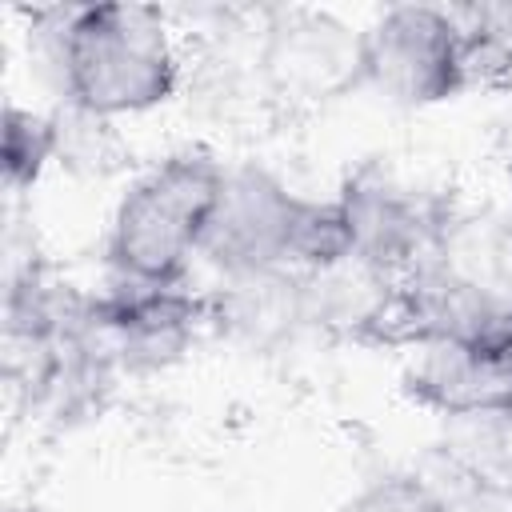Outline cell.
<instances>
[{"label":"cell","mask_w":512,"mask_h":512,"mask_svg":"<svg viewBox=\"0 0 512 512\" xmlns=\"http://www.w3.org/2000/svg\"><path fill=\"white\" fill-rule=\"evenodd\" d=\"M8 512H20V508H8Z\"/></svg>","instance_id":"14"},{"label":"cell","mask_w":512,"mask_h":512,"mask_svg":"<svg viewBox=\"0 0 512 512\" xmlns=\"http://www.w3.org/2000/svg\"><path fill=\"white\" fill-rule=\"evenodd\" d=\"M304 200L308 196L292 192L276 172L260 164L228 168L212 224L200 244V260H208L220 276L292 268Z\"/></svg>","instance_id":"7"},{"label":"cell","mask_w":512,"mask_h":512,"mask_svg":"<svg viewBox=\"0 0 512 512\" xmlns=\"http://www.w3.org/2000/svg\"><path fill=\"white\" fill-rule=\"evenodd\" d=\"M336 204L348 224L352 256L380 272H392L396 280L436 252L452 216L440 196L416 192L380 160H368L348 172L336 192Z\"/></svg>","instance_id":"6"},{"label":"cell","mask_w":512,"mask_h":512,"mask_svg":"<svg viewBox=\"0 0 512 512\" xmlns=\"http://www.w3.org/2000/svg\"><path fill=\"white\" fill-rule=\"evenodd\" d=\"M208 324V296L184 284H144L112 272V284L88 296V332L116 372H164L192 348Z\"/></svg>","instance_id":"5"},{"label":"cell","mask_w":512,"mask_h":512,"mask_svg":"<svg viewBox=\"0 0 512 512\" xmlns=\"http://www.w3.org/2000/svg\"><path fill=\"white\" fill-rule=\"evenodd\" d=\"M52 160H60V116H48V112H36L24 104H8L4 108V148H0L8 196H24L28 188H36V180L44 176V168Z\"/></svg>","instance_id":"12"},{"label":"cell","mask_w":512,"mask_h":512,"mask_svg":"<svg viewBox=\"0 0 512 512\" xmlns=\"http://www.w3.org/2000/svg\"><path fill=\"white\" fill-rule=\"evenodd\" d=\"M308 324L324 336L372 340L396 336L400 324V280L356 256H344L328 268L304 272Z\"/></svg>","instance_id":"10"},{"label":"cell","mask_w":512,"mask_h":512,"mask_svg":"<svg viewBox=\"0 0 512 512\" xmlns=\"http://www.w3.org/2000/svg\"><path fill=\"white\" fill-rule=\"evenodd\" d=\"M208 324L248 352H280L312 332L304 272L256 268L220 276L208 292Z\"/></svg>","instance_id":"9"},{"label":"cell","mask_w":512,"mask_h":512,"mask_svg":"<svg viewBox=\"0 0 512 512\" xmlns=\"http://www.w3.org/2000/svg\"><path fill=\"white\" fill-rule=\"evenodd\" d=\"M348 512H440V504L432 500L424 480L408 468V472H388V476L368 480L352 496Z\"/></svg>","instance_id":"13"},{"label":"cell","mask_w":512,"mask_h":512,"mask_svg":"<svg viewBox=\"0 0 512 512\" xmlns=\"http://www.w3.org/2000/svg\"><path fill=\"white\" fill-rule=\"evenodd\" d=\"M224 172L204 148H180L144 168L112 208L108 268L144 284H184L212 224Z\"/></svg>","instance_id":"2"},{"label":"cell","mask_w":512,"mask_h":512,"mask_svg":"<svg viewBox=\"0 0 512 512\" xmlns=\"http://www.w3.org/2000/svg\"><path fill=\"white\" fill-rule=\"evenodd\" d=\"M56 72L68 108L120 120L168 104L180 88V48L172 24L148 4H84L60 12L52 32Z\"/></svg>","instance_id":"1"},{"label":"cell","mask_w":512,"mask_h":512,"mask_svg":"<svg viewBox=\"0 0 512 512\" xmlns=\"http://www.w3.org/2000/svg\"><path fill=\"white\" fill-rule=\"evenodd\" d=\"M400 388L444 424L504 412L512 408V348L420 340L400 368Z\"/></svg>","instance_id":"8"},{"label":"cell","mask_w":512,"mask_h":512,"mask_svg":"<svg viewBox=\"0 0 512 512\" xmlns=\"http://www.w3.org/2000/svg\"><path fill=\"white\" fill-rule=\"evenodd\" d=\"M264 88L288 104H328L364 88V28L328 8H276L256 44Z\"/></svg>","instance_id":"4"},{"label":"cell","mask_w":512,"mask_h":512,"mask_svg":"<svg viewBox=\"0 0 512 512\" xmlns=\"http://www.w3.org/2000/svg\"><path fill=\"white\" fill-rule=\"evenodd\" d=\"M364 84L400 108L456 100L472 84L464 24L452 8L392 4L364 28Z\"/></svg>","instance_id":"3"},{"label":"cell","mask_w":512,"mask_h":512,"mask_svg":"<svg viewBox=\"0 0 512 512\" xmlns=\"http://www.w3.org/2000/svg\"><path fill=\"white\" fill-rule=\"evenodd\" d=\"M440 444L492 496H512V408L472 420H448Z\"/></svg>","instance_id":"11"}]
</instances>
